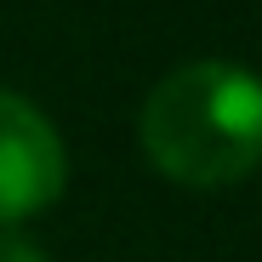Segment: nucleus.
Masks as SVG:
<instances>
[{
	"instance_id": "1",
	"label": "nucleus",
	"mask_w": 262,
	"mask_h": 262,
	"mask_svg": "<svg viewBox=\"0 0 262 262\" xmlns=\"http://www.w3.org/2000/svg\"><path fill=\"white\" fill-rule=\"evenodd\" d=\"M137 148L183 188H228L262 165V80L228 57L165 69L137 108Z\"/></svg>"
},
{
	"instance_id": "3",
	"label": "nucleus",
	"mask_w": 262,
	"mask_h": 262,
	"mask_svg": "<svg viewBox=\"0 0 262 262\" xmlns=\"http://www.w3.org/2000/svg\"><path fill=\"white\" fill-rule=\"evenodd\" d=\"M0 262H46L40 239H29L23 228H0Z\"/></svg>"
},
{
	"instance_id": "2",
	"label": "nucleus",
	"mask_w": 262,
	"mask_h": 262,
	"mask_svg": "<svg viewBox=\"0 0 262 262\" xmlns=\"http://www.w3.org/2000/svg\"><path fill=\"white\" fill-rule=\"evenodd\" d=\"M69 188L63 131L23 92L0 85V228H23L46 216Z\"/></svg>"
}]
</instances>
